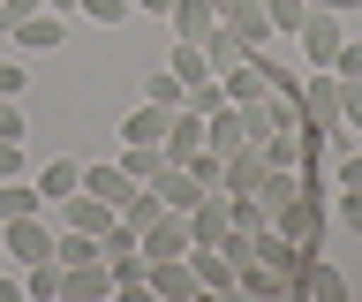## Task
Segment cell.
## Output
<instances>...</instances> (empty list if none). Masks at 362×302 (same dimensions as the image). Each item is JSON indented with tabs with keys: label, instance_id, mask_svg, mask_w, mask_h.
Returning <instances> with one entry per match:
<instances>
[{
	"label": "cell",
	"instance_id": "obj_3",
	"mask_svg": "<svg viewBox=\"0 0 362 302\" xmlns=\"http://www.w3.org/2000/svg\"><path fill=\"white\" fill-rule=\"evenodd\" d=\"M339 38H347V30H339L332 8H310V16H302V30H294V46H302V61H310V69H332Z\"/></svg>",
	"mask_w": 362,
	"mask_h": 302
},
{
	"label": "cell",
	"instance_id": "obj_5",
	"mask_svg": "<svg viewBox=\"0 0 362 302\" xmlns=\"http://www.w3.org/2000/svg\"><path fill=\"white\" fill-rule=\"evenodd\" d=\"M45 211H53V219H61V227H76V234H106L113 219H121V211H113V204H98V197H90V189H68L61 204H45Z\"/></svg>",
	"mask_w": 362,
	"mask_h": 302
},
{
	"label": "cell",
	"instance_id": "obj_29",
	"mask_svg": "<svg viewBox=\"0 0 362 302\" xmlns=\"http://www.w3.org/2000/svg\"><path fill=\"white\" fill-rule=\"evenodd\" d=\"M332 211H339V227H355V234H362V189H339V204H332Z\"/></svg>",
	"mask_w": 362,
	"mask_h": 302
},
{
	"label": "cell",
	"instance_id": "obj_33",
	"mask_svg": "<svg viewBox=\"0 0 362 302\" xmlns=\"http://www.w3.org/2000/svg\"><path fill=\"white\" fill-rule=\"evenodd\" d=\"M310 8H332V16H347V8H362V0H310Z\"/></svg>",
	"mask_w": 362,
	"mask_h": 302
},
{
	"label": "cell",
	"instance_id": "obj_8",
	"mask_svg": "<svg viewBox=\"0 0 362 302\" xmlns=\"http://www.w3.org/2000/svg\"><path fill=\"white\" fill-rule=\"evenodd\" d=\"M189 272H197L204 295H234V257L219 242H189Z\"/></svg>",
	"mask_w": 362,
	"mask_h": 302
},
{
	"label": "cell",
	"instance_id": "obj_15",
	"mask_svg": "<svg viewBox=\"0 0 362 302\" xmlns=\"http://www.w3.org/2000/svg\"><path fill=\"white\" fill-rule=\"evenodd\" d=\"M83 189L98 197V204H113V211H121L144 182H129V174H121V159H98V166H83Z\"/></svg>",
	"mask_w": 362,
	"mask_h": 302
},
{
	"label": "cell",
	"instance_id": "obj_30",
	"mask_svg": "<svg viewBox=\"0 0 362 302\" xmlns=\"http://www.w3.org/2000/svg\"><path fill=\"white\" fill-rule=\"evenodd\" d=\"M23 83H30V69L23 61H0V98H23Z\"/></svg>",
	"mask_w": 362,
	"mask_h": 302
},
{
	"label": "cell",
	"instance_id": "obj_12",
	"mask_svg": "<svg viewBox=\"0 0 362 302\" xmlns=\"http://www.w3.org/2000/svg\"><path fill=\"white\" fill-rule=\"evenodd\" d=\"M144 189H158V204H166V211H189V204L204 197V182H197V174H189L181 159H166V166H158V174H151Z\"/></svg>",
	"mask_w": 362,
	"mask_h": 302
},
{
	"label": "cell",
	"instance_id": "obj_20",
	"mask_svg": "<svg viewBox=\"0 0 362 302\" xmlns=\"http://www.w3.org/2000/svg\"><path fill=\"white\" fill-rule=\"evenodd\" d=\"M23 295H30V302H53V295H61V257H38V265H23Z\"/></svg>",
	"mask_w": 362,
	"mask_h": 302
},
{
	"label": "cell",
	"instance_id": "obj_4",
	"mask_svg": "<svg viewBox=\"0 0 362 302\" xmlns=\"http://www.w3.org/2000/svg\"><path fill=\"white\" fill-rule=\"evenodd\" d=\"M144 295L158 302H197V272H189V257H151V272H144Z\"/></svg>",
	"mask_w": 362,
	"mask_h": 302
},
{
	"label": "cell",
	"instance_id": "obj_26",
	"mask_svg": "<svg viewBox=\"0 0 362 302\" xmlns=\"http://www.w3.org/2000/svg\"><path fill=\"white\" fill-rule=\"evenodd\" d=\"M16 174H30V159H23L16 137H0V182H16Z\"/></svg>",
	"mask_w": 362,
	"mask_h": 302
},
{
	"label": "cell",
	"instance_id": "obj_23",
	"mask_svg": "<svg viewBox=\"0 0 362 302\" xmlns=\"http://www.w3.org/2000/svg\"><path fill=\"white\" fill-rule=\"evenodd\" d=\"M181 91H189V83H181L174 69H151V76H144V98H151V106H181Z\"/></svg>",
	"mask_w": 362,
	"mask_h": 302
},
{
	"label": "cell",
	"instance_id": "obj_22",
	"mask_svg": "<svg viewBox=\"0 0 362 302\" xmlns=\"http://www.w3.org/2000/svg\"><path fill=\"white\" fill-rule=\"evenodd\" d=\"M166 69H174L181 83H197V76H211V61H204V46H189V38H174V53H166Z\"/></svg>",
	"mask_w": 362,
	"mask_h": 302
},
{
	"label": "cell",
	"instance_id": "obj_1",
	"mask_svg": "<svg viewBox=\"0 0 362 302\" xmlns=\"http://www.w3.org/2000/svg\"><path fill=\"white\" fill-rule=\"evenodd\" d=\"M0 257H16V265L53 257V219H45V211H30V219H0Z\"/></svg>",
	"mask_w": 362,
	"mask_h": 302
},
{
	"label": "cell",
	"instance_id": "obj_16",
	"mask_svg": "<svg viewBox=\"0 0 362 302\" xmlns=\"http://www.w3.org/2000/svg\"><path fill=\"white\" fill-rule=\"evenodd\" d=\"M30 182H38V197H45V204H61L68 189H83V159H68V151H61V159H45Z\"/></svg>",
	"mask_w": 362,
	"mask_h": 302
},
{
	"label": "cell",
	"instance_id": "obj_18",
	"mask_svg": "<svg viewBox=\"0 0 362 302\" xmlns=\"http://www.w3.org/2000/svg\"><path fill=\"white\" fill-rule=\"evenodd\" d=\"M189 151H204V114L174 106V121H166V159H189Z\"/></svg>",
	"mask_w": 362,
	"mask_h": 302
},
{
	"label": "cell",
	"instance_id": "obj_27",
	"mask_svg": "<svg viewBox=\"0 0 362 302\" xmlns=\"http://www.w3.org/2000/svg\"><path fill=\"white\" fill-rule=\"evenodd\" d=\"M332 76H362V38H339V53H332Z\"/></svg>",
	"mask_w": 362,
	"mask_h": 302
},
{
	"label": "cell",
	"instance_id": "obj_10",
	"mask_svg": "<svg viewBox=\"0 0 362 302\" xmlns=\"http://www.w3.org/2000/svg\"><path fill=\"white\" fill-rule=\"evenodd\" d=\"M234 295L287 302V272H279V265H264V257H242V265H234Z\"/></svg>",
	"mask_w": 362,
	"mask_h": 302
},
{
	"label": "cell",
	"instance_id": "obj_11",
	"mask_svg": "<svg viewBox=\"0 0 362 302\" xmlns=\"http://www.w3.org/2000/svg\"><path fill=\"white\" fill-rule=\"evenodd\" d=\"M189 211H158L151 227H144V257H189Z\"/></svg>",
	"mask_w": 362,
	"mask_h": 302
},
{
	"label": "cell",
	"instance_id": "obj_32",
	"mask_svg": "<svg viewBox=\"0 0 362 302\" xmlns=\"http://www.w3.org/2000/svg\"><path fill=\"white\" fill-rule=\"evenodd\" d=\"M129 8H144V16H166V8H174V0H129Z\"/></svg>",
	"mask_w": 362,
	"mask_h": 302
},
{
	"label": "cell",
	"instance_id": "obj_9",
	"mask_svg": "<svg viewBox=\"0 0 362 302\" xmlns=\"http://www.w3.org/2000/svg\"><path fill=\"white\" fill-rule=\"evenodd\" d=\"M8 38H16L23 53H53V46H68V16L61 8H38V16H23Z\"/></svg>",
	"mask_w": 362,
	"mask_h": 302
},
{
	"label": "cell",
	"instance_id": "obj_21",
	"mask_svg": "<svg viewBox=\"0 0 362 302\" xmlns=\"http://www.w3.org/2000/svg\"><path fill=\"white\" fill-rule=\"evenodd\" d=\"M158 166H166V144H121V174L129 182H151Z\"/></svg>",
	"mask_w": 362,
	"mask_h": 302
},
{
	"label": "cell",
	"instance_id": "obj_7",
	"mask_svg": "<svg viewBox=\"0 0 362 302\" xmlns=\"http://www.w3.org/2000/svg\"><path fill=\"white\" fill-rule=\"evenodd\" d=\"M219 23L242 38V46H272L279 30H272V16H264V0H219Z\"/></svg>",
	"mask_w": 362,
	"mask_h": 302
},
{
	"label": "cell",
	"instance_id": "obj_17",
	"mask_svg": "<svg viewBox=\"0 0 362 302\" xmlns=\"http://www.w3.org/2000/svg\"><path fill=\"white\" fill-rule=\"evenodd\" d=\"M166 121H174V106H151V98H144V106L121 121V144H166Z\"/></svg>",
	"mask_w": 362,
	"mask_h": 302
},
{
	"label": "cell",
	"instance_id": "obj_6",
	"mask_svg": "<svg viewBox=\"0 0 362 302\" xmlns=\"http://www.w3.org/2000/svg\"><path fill=\"white\" fill-rule=\"evenodd\" d=\"M106 295H121L113 272H106V257H90V265H61V302H106Z\"/></svg>",
	"mask_w": 362,
	"mask_h": 302
},
{
	"label": "cell",
	"instance_id": "obj_31",
	"mask_svg": "<svg viewBox=\"0 0 362 302\" xmlns=\"http://www.w3.org/2000/svg\"><path fill=\"white\" fill-rule=\"evenodd\" d=\"M332 182H339V189H362V151H355V159H339V174H332Z\"/></svg>",
	"mask_w": 362,
	"mask_h": 302
},
{
	"label": "cell",
	"instance_id": "obj_14",
	"mask_svg": "<svg viewBox=\"0 0 362 302\" xmlns=\"http://www.w3.org/2000/svg\"><path fill=\"white\" fill-rule=\"evenodd\" d=\"M257 182H264V151H257V144L226 151V166H219V197H249Z\"/></svg>",
	"mask_w": 362,
	"mask_h": 302
},
{
	"label": "cell",
	"instance_id": "obj_24",
	"mask_svg": "<svg viewBox=\"0 0 362 302\" xmlns=\"http://www.w3.org/2000/svg\"><path fill=\"white\" fill-rule=\"evenodd\" d=\"M264 16H272V30H302V16H310V0H264Z\"/></svg>",
	"mask_w": 362,
	"mask_h": 302
},
{
	"label": "cell",
	"instance_id": "obj_25",
	"mask_svg": "<svg viewBox=\"0 0 362 302\" xmlns=\"http://www.w3.org/2000/svg\"><path fill=\"white\" fill-rule=\"evenodd\" d=\"M339 129H362V76H339Z\"/></svg>",
	"mask_w": 362,
	"mask_h": 302
},
{
	"label": "cell",
	"instance_id": "obj_28",
	"mask_svg": "<svg viewBox=\"0 0 362 302\" xmlns=\"http://www.w3.org/2000/svg\"><path fill=\"white\" fill-rule=\"evenodd\" d=\"M76 8H83L90 23H121V16H129V0H76Z\"/></svg>",
	"mask_w": 362,
	"mask_h": 302
},
{
	"label": "cell",
	"instance_id": "obj_19",
	"mask_svg": "<svg viewBox=\"0 0 362 302\" xmlns=\"http://www.w3.org/2000/svg\"><path fill=\"white\" fill-rule=\"evenodd\" d=\"M30 211H45V197H38V182H30V174L0 182V219H30Z\"/></svg>",
	"mask_w": 362,
	"mask_h": 302
},
{
	"label": "cell",
	"instance_id": "obj_13",
	"mask_svg": "<svg viewBox=\"0 0 362 302\" xmlns=\"http://www.w3.org/2000/svg\"><path fill=\"white\" fill-rule=\"evenodd\" d=\"M166 23H174V38L204 46V38L219 30V0H174V8H166Z\"/></svg>",
	"mask_w": 362,
	"mask_h": 302
},
{
	"label": "cell",
	"instance_id": "obj_2",
	"mask_svg": "<svg viewBox=\"0 0 362 302\" xmlns=\"http://www.w3.org/2000/svg\"><path fill=\"white\" fill-rule=\"evenodd\" d=\"M302 129H310V137L339 129V76L332 69H310V76H302Z\"/></svg>",
	"mask_w": 362,
	"mask_h": 302
}]
</instances>
